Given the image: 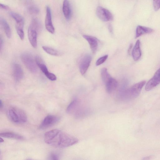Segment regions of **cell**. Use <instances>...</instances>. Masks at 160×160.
I'll return each instance as SVG.
<instances>
[{"label": "cell", "instance_id": "cell-1", "mask_svg": "<svg viewBox=\"0 0 160 160\" xmlns=\"http://www.w3.org/2000/svg\"><path fill=\"white\" fill-rule=\"evenodd\" d=\"M44 140L47 144L58 148L70 147L78 142L75 137L57 129L46 132L44 135Z\"/></svg>", "mask_w": 160, "mask_h": 160}, {"label": "cell", "instance_id": "cell-2", "mask_svg": "<svg viewBox=\"0 0 160 160\" xmlns=\"http://www.w3.org/2000/svg\"><path fill=\"white\" fill-rule=\"evenodd\" d=\"M146 83L145 80L137 83L130 87L122 90L120 93V98L123 100H129L138 96Z\"/></svg>", "mask_w": 160, "mask_h": 160}, {"label": "cell", "instance_id": "cell-3", "mask_svg": "<svg viewBox=\"0 0 160 160\" xmlns=\"http://www.w3.org/2000/svg\"><path fill=\"white\" fill-rule=\"evenodd\" d=\"M7 113L9 119L14 123H22L27 121V117L26 113L18 108L10 107L8 109Z\"/></svg>", "mask_w": 160, "mask_h": 160}, {"label": "cell", "instance_id": "cell-4", "mask_svg": "<svg viewBox=\"0 0 160 160\" xmlns=\"http://www.w3.org/2000/svg\"><path fill=\"white\" fill-rule=\"evenodd\" d=\"M21 58L22 62L29 71L33 73L37 72V65L30 54L28 52L23 53L21 54Z\"/></svg>", "mask_w": 160, "mask_h": 160}, {"label": "cell", "instance_id": "cell-5", "mask_svg": "<svg viewBox=\"0 0 160 160\" xmlns=\"http://www.w3.org/2000/svg\"><path fill=\"white\" fill-rule=\"evenodd\" d=\"M80 102L77 99L73 100L68 106L67 109V113L74 115L76 117H78L82 115L83 110L81 106Z\"/></svg>", "mask_w": 160, "mask_h": 160}, {"label": "cell", "instance_id": "cell-6", "mask_svg": "<svg viewBox=\"0 0 160 160\" xmlns=\"http://www.w3.org/2000/svg\"><path fill=\"white\" fill-rule=\"evenodd\" d=\"M59 120V118L57 116L49 115L43 120L39 126L41 129H46L56 124Z\"/></svg>", "mask_w": 160, "mask_h": 160}, {"label": "cell", "instance_id": "cell-7", "mask_svg": "<svg viewBox=\"0 0 160 160\" xmlns=\"http://www.w3.org/2000/svg\"><path fill=\"white\" fill-rule=\"evenodd\" d=\"M96 14L98 17L103 21H111L113 19V16L111 13L108 10L101 6L97 7Z\"/></svg>", "mask_w": 160, "mask_h": 160}, {"label": "cell", "instance_id": "cell-8", "mask_svg": "<svg viewBox=\"0 0 160 160\" xmlns=\"http://www.w3.org/2000/svg\"><path fill=\"white\" fill-rule=\"evenodd\" d=\"M160 83V68L155 72L153 77L146 85L145 89L146 91H150Z\"/></svg>", "mask_w": 160, "mask_h": 160}, {"label": "cell", "instance_id": "cell-9", "mask_svg": "<svg viewBox=\"0 0 160 160\" xmlns=\"http://www.w3.org/2000/svg\"><path fill=\"white\" fill-rule=\"evenodd\" d=\"M92 58L88 54L85 55L81 59L79 64L80 71L82 75H84L86 72L90 64Z\"/></svg>", "mask_w": 160, "mask_h": 160}, {"label": "cell", "instance_id": "cell-10", "mask_svg": "<svg viewBox=\"0 0 160 160\" xmlns=\"http://www.w3.org/2000/svg\"><path fill=\"white\" fill-rule=\"evenodd\" d=\"M45 26L46 29L49 32L53 34L55 29L52 21L51 12L50 7H46V14L45 19Z\"/></svg>", "mask_w": 160, "mask_h": 160}, {"label": "cell", "instance_id": "cell-11", "mask_svg": "<svg viewBox=\"0 0 160 160\" xmlns=\"http://www.w3.org/2000/svg\"><path fill=\"white\" fill-rule=\"evenodd\" d=\"M12 74L13 78L16 81H19L22 78L23 72L21 67L19 64L14 63L13 64Z\"/></svg>", "mask_w": 160, "mask_h": 160}, {"label": "cell", "instance_id": "cell-12", "mask_svg": "<svg viewBox=\"0 0 160 160\" xmlns=\"http://www.w3.org/2000/svg\"><path fill=\"white\" fill-rule=\"evenodd\" d=\"M37 31L30 26L28 29V37L29 40L32 47L35 48L37 47Z\"/></svg>", "mask_w": 160, "mask_h": 160}, {"label": "cell", "instance_id": "cell-13", "mask_svg": "<svg viewBox=\"0 0 160 160\" xmlns=\"http://www.w3.org/2000/svg\"><path fill=\"white\" fill-rule=\"evenodd\" d=\"M83 37L88 42L93 53H95L98 47V39L95 37L88 35H83Z\"/></svg>", "mask_w": 160, "mask_h": 160}, {"label": "cell", "instance_id": "cell-14", "mask_svg": "<svg viewBox=\"0 0 160 160\" xmlns=\"http://www.w3.org/2000/svg\"><path fill=\"white\" fill-rule=\"evenodd\" d=\"M141 55L140 42L139 40H138L133 48L132 51V57L135 61H137L140 59Z\"/></svg>", "mask_w": 160, "mask_h": 160}, {"label": "cell", "instance_id": "cell-15", "mask_svg": "<svg viewBox=\"0 0 160 160\" xmlns=\"http://www.w3.org/2000/svg\"><path fill=\"white\" fill-rule=\"evenodd\" d=\"M105 84L107 92L108 93H111L116 89L118 83L115 79L112 77Z\"/></svg>", "mask_w": 160, "mask_h": 160}, {"label": "cell", "instance_id": "cell-16", "mask_svg": "<svg viewBox=\"0 0 160 160\" xmlns=\"http://www.w3.org/2000/svg\"><path fill=\"white\" fill-rule=\"evenodd\" d=\"M154 30L150 28L138 25L136 28L135 38H137L144 34L151 33Z\"/></svg>", "mask_w": 160, "mask_h": 160}, {"label": "cell", "instance_id": "cell-17", "mask_svg": "<svg viewBox=\"0 0 160 160\" xmlns=\"http://www.w3.org/2000/svg\"><path fill=\"white\" fill-rule=\"evenodd\" d=\"M62 11L64 16L67 20L70 19L71 16V9L69 2L68 0H64L63 4Z\"/></svg>", "mask_w": 160, "mask_h": 160}, {"label": "cell", "instance_id": "cell-18", "mask_svg": "<svg viewBox=\"0 0 160 160\" xmlns=\"http://www.w3.org/2000/svg\"><path fill=\"white\" fill-rule=\"evenodd\" d=\"M0 136L1 137L6 138H12L19 140L24 139V137L17 133L10 132H6L1 133Z\"/></svg>", "mask_w": 160, "mask_h": 160}, {"label": "cell", "instance_id": "cell-19", "mask_svg": "<svg viewBox=\"0 0 160 160\" xmlns=\"http://www.w3.org/2000/svg\"><path fill=\"white\" fill-rule=\"evenodd\" d=\"M10 14L15 20L16 23V25L23 27L24 19L21 15L13 12H10Z\"/></svg>", "mask_w": 160, "mask_h": 160}, {"label": "cell", "instance_id": "cell-20", "mask_svg": "<svg viewBox=\"0 0 160 160\" xmlns=\"http://www.w3.org/2000/svg\"><path fill=\"white\" fill-rule=\"evenodd\" d=\"M1 22L7 37L8 38H11L12 36V32L8 23L5 19H3L1 20Z\"/></svg>", "mask_w": 160, "mask_h": 160}, {"label": "cell", "instance_id": "cell-21", "mask_svg": "<svg viewBox=\"0 0 160 160\" xmlns=\"http://www.w3.org/2000/svg\"><path fill=\"white\" fill-rule=\"evenodd\" d=\"M43 49L47 53L54 56H58L60 53L58 50L49 47L43 46Z\"/></svg>", "mask_w": 160, "mask_h": 160}, {"label": "cell", "instance_id": "cell-22", "mask_svg": "<svg viewBox=\"0 0 160 160\" xmlns=\"http://www.w3.org/2000/svg\"><path fill=\"white\" fill-rule=\"evenodd\" d=\"M101 75L102 81L104 83L112 77L106 68H103L102 69Z\"/></svg>", "mask_w": 160, "mask_h": 160}, {"label": "cell", "instance_id": "cell-23", "mask_svg": "<svg viewBox=\"0 0 160 160\" xmlns=\"http://www.w3.org/2000/svg\"><path fill=\"white\" fill-rule=\"evenodd\" d=\"M31 26L36 30H39L41 28V24L39 20L36 18L33 19L30 25Z\"/></svg>", "mask_w": 160, "mask_h": 160}, {"label": "cell", "instance_id": "cell-24", "mask_svg": "<svg viewBox=\"0 0 160 160\" xmlns=\"http://www.w3.org/2000/svg\"><path fill=\"white\" fill-rule=\"evenodd\" d=\"M16 27V30L17 33L20 39L23 40L24 39V35L23 31V28L19 27Z\"/></svg>", "mask_w": 160, "mask_h": 160}, {"label": "cell", "instance_id": "cell-25", "mask_svg": "<svg viewBox=\"0 0 160 160\" xmlns=\"http://www.w3.org/2000/svg\"><path fill=\"white\" fill-rule=\"evenodd\" d=\"M108 55H105L98 58L96 62V66H99L104 63L108 58Z\"/></svg>", "mask_w": 160, "mask_h": 160}, {"label": "cell", "instance_id": "cell-26", "mask_svg": "<svg viewBox=\"0 0 160 160\" xmlns=\"http://www.w3.org/2000/svg\"><path fill=\"white\" fill-rule=\"evenodd\" d=\"M29 12L33 14H37L39 12V9L37 7L34 6H31L28 8Z\"/></svg>", "mask_w": 160, "mask_h": 160}, {"label": "cell", "instance_id": "cell-27", "mask_svg": "<svg viewBox=\"0 0 160 160\" xmlns=\"http://www.w3.org/2000/svg\"><path fill=\"white\" fill-rule=\"evenodd\" d=\"M153 2L155 11H158L160 8V0H153Z\"/></svg>", "mask_w": 160, "mask_h": 160}, {"label": "cell", "instance_id": "cell-28", "mask_svg": "<svg viewBox=\"0 0 160 160\" xmlns=\"http://www.w3.org/2000/svg\"><path fill=\"white\" fill-rule=\"evenodd\" d=\"M45 75L49 79L52 81H55L57 79L56 76L53 73L49 72Z\"/></svg>", "mask_w": 160, "mask_h": 160}, {"label": "cell", "instance_id": "cell-29", "mask_svg": "<svg viewBox=\"0 0 160 160\" xmlns=\"http://www.w3.org/2000/svg\"><path fill=\"white\" fill-rule=\"evenodd\" d=\"M49 159L50 160H58L59 159V156L56 153H52L50 154L49 157Z\"/></svg>", "mask_w": 160, "mask_h": 160}, {"label": "cell", "instance_id": "cell-30", "mask_svg": "<svg viewBox=\"0 0 160 160\" xmlns=\"http://www.w3.org/2000/svg\"><path fill=\"white\" fill-rule=\"evenodd\" d=\"M0 7L1 8L5 10H8L9 9V7L8 6L1 3L0 4Z\"/></svg>", "mask_w": 160, "mask_h": 160}, {"label": "cell", "instance_id": "cell-31", "mask_svg": "<svg viewBox=\"0 0 160 160\" xmlns=\"http://www.w3.org/2000/svg\"><path fill=\"white\" fill-rule=\"evenodd\" d=\"M0 51H1V50L2 48V47H3V40L2 39V37H0Z\"/></svg>", "mask_w": 160, "mask_h": 160}, {"label": "cell", "instance_id": "cell-32", "mask_svg": "<svg viewBox=\"0 0 160 160\" xmlns=\"http://www.w3.org/2000/svg\"><path fill=\"white\" fill-rule=\"evenodd\" d=\"M2 102L1 100H0V107L1 108H2Z\"/></svg>", "mask_w": 160, "mask_h": 160}, {"label": "cell", "instance_id": "cell-33", "mask_svg": "<svg viewBox=\"0 0 160 160\" xmlns=\"http://www.w3.org/2000/svg\"><path fill=\"white\" fill-rule=\"evenodd\" d=\"M4 142L3 140L1 138H0V142Z\"/></svg>", "mask_w": 160, "mask_h": 160}]
</instances>
